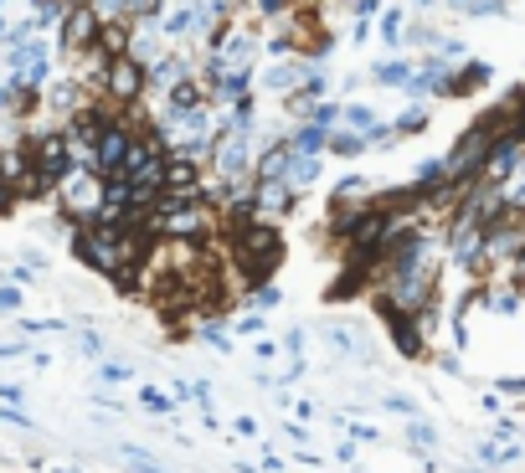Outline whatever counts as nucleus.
Masks as SVG:
<instances>
[{
	"label": "nucleus",
	"mask_w": 525,
	"mask_h": 473,
	"mask_svg": "<svg viewBox=\"0 0 525 473\" xmlns=\"http://www.w3.org/2000/svg\"><path fill=\"white\" fill-rule=\"evenodd\" d=\"M278 258H284V237H278V227L253 222V227L237 232V268L248 273L253 283H263V273H268Z\"/></svg>",
	"instance_id": "1"
},
{
	"label": "nucleus",
	"mask_w": 525,
	"mask_h": 473,
	"mask_svg": "<svg viewBox=\"0 0 525 473\" xmlns=\"http://www.w3.org/2000/svg\"><path fill=\"white\" fill-rule=\"evenodd\" d=\"M150 222H155L160 232H170V237H201V232H206V211L191 206V201H170L165 211L150 216Z\"/></svg>",
	"instance_id": "2"
},
{
	"label": "nucleus",
	"mask_w": 525,
	"mask_h": 473,
	"mask_svg": "<svg viewBox=\"0 0 525 473\" xmlns=\"http://www.w3.org/2000/svg\"><path fill=\"white\" fill-rule=\"evenodd\" d=\"M139 83H145V67H139L134 57L109 62V93H114V98H134V93H139Z\"/></svg>",
	"instance_id": "3"
},
{
	"label": "nucleus",
	"mask_w": 525,
	"mask_h": 473,
	"mask_svg": "<svg viewBox=\"0 0 525 473\" xmlns=\"http://www.w3.org/2000/svg\"><path fill=\"white\" fill-rule=\"evenodd\" d=\"M98 31H103L98 16H93L88 6H73V16H67V31H62V36H67V47H93Z\"/></svg>",
	"instance_id": "4"
},
{
	"label": "nucleus",
	"mask_w": 525,
	"mask_h": 473,
	"mask_svg": "<svg viewBox=\"0 0 525 473\" xmlns=\"http://www.w3.org/2000/svg\"><path fill=\"white\" fill-rule=\"evenodd\" d=\"M520 144H525V139L495 144V150H489V160H484V175H489V180H505V175L515 170V160H520Z\"/></svg>",
	"instance_id": "5"
},
{
	"label": "nucleus",
	"mask_w": 525,
	"mask_h": 473,
	"mask_svg": "<svg viewBox=\"0 0 525 473\" xmlns=\"http://www.w3.org/2000/svg\"><path fill=\"white\" fill-rule=\"evenodd\" d=\"M217 52H222V72H242V62H248V52H253V42H248V36H242V31H222V42H217Z\"/></svg>",
	"instance_id": "6"
},
{
	"label": "nucleus",
	"mask_w": 525,
	"mask_h": 473,
	"mask_svg": "<svg viewBox=\"0 0 525 473\" xmlns=\"http://www.w3.org/2000/svg\"><path fill=\"white\" fill-rule=\"evenodd\" d=\"M325 144H330V129L309 119V124H304V129L289 139V150H294V155H314V150H325Z\"/></svg>",
	"instance_id": "7"
},
{
	"label": "nucleus",
	"mask_w": 525,
	"mask_h": 473,
	"mask_svg": "<svg viewBox=\"0 0 525 473\" xmlns=\"http://www.w3.org/2000/svg\"><path fill=\"white\" fill-rule=\"evenodd\" d=\"M304 78H309V67L284 62V67H273V72H268V88H273V93H294V83L304 88Z\"/></svg>",
	"instance_id": "8"
},
{
	"label": "nucleus",
	"mask_w": 525,
	"mask_h": 473,
	"mask_svg": "<svg viewBox=\"0 0 525 473\" xmlns=\"http://www.w3.org/2000/svg\"><path fill=\"white\" fill-rule=\"evenodd\" d=\"M489 78V67H479V62H469L459 78H448V93H474V83H484Z\"/></svg>",
	"instance_id": "9"
},
{
	"label": "nucleus",
	"mask_w": 525,
	"mask_h": 473,
	"mask_svg": "<svg viewBox=\"0 0 525 473\" xmlns=\"http://www.w3.org/2000/svg\"><path fill=\"white\" fill-rule=\"evenodd\" d=\"M314 175H320V160H314V155H294V165H289V186H309Z\"/></svg>",
	"instance_id": "10"
},
{
	"label": "nucleus",
	"mask_w": 525,
	"mask_h": 473,
	"mask_svg": "<svg viewBox=\"0 0 525 473\" xmlns=\"http://www.w3.org/2000/svg\"><path fill=\"white\" fill-rule=\"evenodd\" d=\"M294 201V191L289 186H263V196H258V211H284Z\"/></svg>",
	"instance_id": "11"
},
{
	"label": "nucleus",
	"mask_w": 525,
	"mask_h": 473,
	"mask_svg": "<svg viewBox=\"0 0 525 473\" xmlns=\"http://www.w3.org/2000/svg\"><path fill=\"white\" fill-rule=\"evenodd\" d=\"M191 108H201V88L196 83H175V114H191Z\"/></svg>",
	"instance_id": "12"
},
{
	"label": "nucleus",
	"mask_w": 525,
	"mask_h": 473,
	"mask_svg": "<svg viewBox=\"0 0 525 473\" xmlns=\"http://www.w3.org/2000/svg\"><path fill=\"white\" fill-rule=\"evenodd\" d=\"M376 83H412V67L407 62H381L376 67Z\"/></svg>",
	"instance_id": "13"
},
{
	"label": "nucleus",
	"mask_w": 525,
	"mask_h": 473,
	"mask_svg": "<svg viewBox=\"0 0 525 473\" xmlns=\"http://www.w3.org/2000/svg\"><path fill=\"white\" fill-rule=\"evenodd\" d=\"M479 458H484V463H515V458H520V448H510V443H484V448H479Z\"/></svg>",
	"instance_id": "14"
},
{
	"label": "nucleus",
	"mask_w": 525,
	"mask_h": 473,
	"mask_svg": "<svg viewBox=\"0 0 525 473\" xmlns=\"http://www.w3.org/2000/svg\"><path fill=\"white\" fill-rule=\"evenodd\" d=\"M248 93V72H222V98H242Z\"/></svg>",
	"instance_id": "15"
},
{
	"label": "nucleus",
	"mask_w": 525,
	"mask_h": 473,
	"mask_svg": "<svg viewBox=\"0 0 525 473\" xmlns=\"http://www.w3.org/2000/svg\"><path fill=\"white\" fill-rule=\"evenodd\" d=\"M428 124V114H423V108H407V114L392 124V129H402V134H417V129H423Z\"/></svg>",
	"instance_id": "16"
},
{
	"label": "nucleus",
	"mask_w": 525,
	"mask_h": 473,
	"mask_svg": "<svg viewBox=\"0 0 525 473\" xmlns=\"http://www.w3.org/2000/svg\"><path fill=\"white\" fill-rule=\"evenodd\" d=\"M459 11H474V16H495V11H505V0H459Z\"/></svg>",
	"instance_id": "17"
},
{
	"label": "nucleus",
	"mask_w": 525,
	"mask_h": 473,
	"mask_svg": "<svg viewBox=\"0 0 525 473\" xmlns=\"http://www.w3.org/2000/svg\"><path fill=\"white\" fill-rule=\"evenodd\" d=\"M145 407H150V412H160V417H170V412H175V402H170L165 391H155V386L145 391Z\"/></svg>",
	"instance_id": "18"
},
{
	"label": "nucleus",
	"mask_w": 525,
	"mask_h": 473,
	"mask_svg": "<svg viewBox=\"0 0 525 473\" xmlns=\"http://www.w3.org/2000/svg\"><path fill=\"white\" fill-rule=\"evenodd\" d=\"M345 124H356V129H376V114H371V108H345Z\"/></svg>",
	"instance_id": "19"
},
{
	"label": "nucleus",
	"mask_w": 525,
	"mask_h": 473,
	"mask_svg": "<svg viewBox=\"0 0 525 473\" xmlns=\"http://www.w3.org/2000/svg\"><path fill=\"white\" fill-rule=\"evenodd\" d=\"M361 144H366V139H356V134H335V139H330V150H340V155H356Z\"/></svg>",
	"instance_id": "20"
},
{
	"label": "nucleus",
	"mask_w": 525,
	"mask_h": 473,
	"mask_svg": "<svg viewBox=\"0 0 525 473\" xmlns=\"http://www.w3.org/2000/svg\"><path fill=\"white\" fill-rule=\"evenodd\" d=\"M407 432H412V443H417V448H428V443H433V427H428V422H412Z\"/></svg>",
	"instance_id": "21"
},
{
	"label": "nucleus",
	"mask_w": 525,
	"mask_h": 473,
	"mask_svg": "<svg viewBox=\"0 0 525 473\" xmlns=\"http://www.w3.org/2000/svg\"><path fill=\"white\" fill-rule=\"evenodd\" d=\"M124 376H129L124 360H109V366H103V381H124Z\"/></svg>",
	"instance_id": "22"
},
{
	"label": "nucleus",
	"mask_w": 525,
	"mask_h": 473,
	"mask_svg": "<svg viewBox=\"0 0 525 473\" xmlns=\"http://www.w3.org/2000/svg\"><path fill=\"white\" fill-rule=\"evenodd\" d=\"M381 31H387V42H402V16H387V21H381Z\"/></svg>",
	"instance_id": "23"
},
{
	"label": "nucleus",
	"mask_w": 525,
	"mask_h": 473,
	"mask_svg": "<svg viewBox=\"0 0 525 473\" xmlns=\"http://www.w3.org/2000/svg\"><path fill=\"white\" fill-rule=\"evenodd\" d=\"M119 11H124V0H98L93 16H119Z\"/></svg>",
	"instance_id": "24"
},
{
	"label": "nucleus",
	"mask_w": 525,
	"mask_h": 473,
	"mask_svg": "<svg viewBox=\"0 0 525 473\" xmlns=\"http://www.w3.org/2000/svg\"><path fill=\"white\" fill-rule=\"evenodd\" d=\"M284 6H289V0H258V11H263V16H278Z\"/></svg>",
	"instance_id": "25"
},
{
	"label": "nucleus",
	"mask_w": 525,
	"mask_h": 473,
	"mask_svg": "<svg viewBox=\"0 0 525 473\" xmlns=\"http://www.w3.org/2000/svg\"><path fill=\"white\" fill-rule=\"evenodd\" d=\"M284 345H289V350L299 355V350H304V330H289V335H284Z\"/></svg>",
	"instance_id": "26"
},
{
	"label": "nucleus",
	"mask_w": 525,
	"mask_h": 473,
	"mask_svg": "<svg viewBox=\"0 0 525 473\" xmlns=\"http://www.w3.org/2000/svg\"><path fill=\"white\" fill-rule=\"evenodd\" d=\"M356 16L366 21V16H376V0H356Z\"/></svg>",
	"instance_id": "27"
},
{
	"label": "nucleus",
	"mask_w": 525,
	"mask_h": 473,
	"mask_svg": "<svg viewBox=\"0 0 525 473\" xmlns=\"http://www.w3.org/2000/svg\"><path fill=\"white\" fill-rule=\"evenodd\" d=\"M139 6H145V0H139Z\"/></svg>",
	"instance_id": "28"
}]
</instances>
